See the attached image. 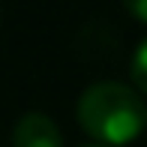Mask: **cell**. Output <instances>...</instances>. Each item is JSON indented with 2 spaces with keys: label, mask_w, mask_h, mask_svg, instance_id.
Returning <instances> with one entry per match:
<instances>
[{
  "label": "cell",
  "mask_w": 147,
  "mask_h": 147,
  "mask_svg": "<svg viewBox=\"0 0 147 147\" xmlns=\"http://www.w3.org/2000/svg\"><path fill=\"white\" fill-rule=\"evenodd\" d=\"M78 123L99 144L120 147L135 141L147 126V108L135 90L117 81H99L78 99Z\"/></svg>",
  "instance_id": "6da1fadb"
},
{
  "label": "cell",
  "mask_w": 147,
  "mask_h": 147,
  "mask_svg": "<svg viewBox=\"0 0 147 147\" xmlns=\"http://www.w3.org/2000/svg\"><path fill=\"white\" fill-rule=\"evenodd\" d=\"M12 144L15 147H63V138H60V129L54 126L51 117H45V114H24L15 123Z\"/></svg>",
  "instance_id": "7a4b0ae2"
},
{
  "label": "cell",
  "mask_w": 147,
  "mask_h": 147,
  "mask_svg": "<svg viewBox=\"0 0 147 147\" xmlns=\"http://www.w3.org/2000/svg\"><path fill=\"white\" fill-rule=\"evenodd\" d=\"M132 81L141 93H147V39L135 48V57H132Z\"/></svg>",
  "instance_id": "3957f363"
},
{
  "label": "cell",
  "mask_w": 147,
  "mask_h": 147,
  "mask_svg": "<svg viewBox=\"0 0 147 147\" xmlns=\"http://www.w3.org/2000/svg\"><path fill=\"white\" fill-rule=\"evenodd\" d=\"M123 6L138 18V21H144V24H147V0H123Z\"/></svg>",
  "instance_id": "277c9868"
},
{
  "label": "cell",
  "mask_w": 147,
  "mask_h": 147,
  "mask_svg": "<svg viewBox=\"0 0 147 147\" xmlns=\"http://www.w3.org/2000/svg\"><path fill=\"white\" fill-rule=\"evenodd\" d=\"M87 147H108V144H87Z\"/></svg>",
  "instance_id": "5b68a950"
}]
</instances>
